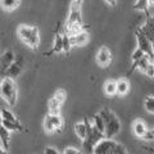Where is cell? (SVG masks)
<instances>
[{
	"instance_id": "1",
	"label": "cell",
	"mask_w": 154,
	"mask_h": 154,
	"mask_svg": "<svg viewBox=\"0 0 154 154\" xmlns=\"http://www.w3.org/2000/svg\"><path fill=\"white\" fill-rule=\"evenodd\" d=\"M17 36L23 44L32 50H36L40 45V32L35 26L19 25L17 28Z\"/></svg>"
},
{
	"instance_id": "2",
	"label": "cell",
	"mask_w": 154,
	"mask_h": 154,
	"mask_svg": "<svg viewBox=\"0 0 154 154\" xmlns=\"http://www.w3.org/2000/svg\"><path fill=\"white\" fill-rule=\"evenodd\" d=\"M0 94H2V99L8 105L14 107L17 104V98H18V88L14 79L12 77L4 76L0 84Z\"/></svg>"
},
{
	"instance_id": "3",
	"label": "cell",
	"mask_w": 154,
	"mask_h": 154,
	"mask_svg": "<svg viewBox=\"0 0 154 154\" xmlns=\"http://www.w3.org/2000/svg\"><path fill=\"white\" fill-rule=\"evenodd\" d=\"M84 122L86 123V126H88V136H86L85 140H82V149L85 150V153H94V149L95 146L98 145V143L100 140H103V139L105 137V134L100 132L98 128L94 127L93 125V121H89L88 117L84 118Z\"/></svg>"
},
{
	"instance_id": "4",
	"label": "cell",
	"mask_w": 154,
	"mask_h": 154,
	"mask_svg": "<svg viewBox=\"0 0 154 154\" xmlns=\"http://www.w3.org/2000/svg\"><path fill=\"white\" fill-rule=\"evenodd\" d=\"M94 153L95 154H126L127 150L122 144H118L113 139L104 137L95 146Z\"/></svg>"
},
{
	"instance_id": "5",
	"label": "cell",
	"mask_w": 154,
	"mask_h": 154,
	"mask_svg": "<svg viewBox=\"0 0 154 154\" xmlns=\"http://www.w3.org/2000/svg\"><path fill=\"white\" fill-rule=\"evenodd\" d=\"M100 114L103 116L105 121V137L113 139L116 135H118L119 130H121V122L117 118V116L107 108L100 110Z\"/></svg>"
},
{
	"instance_id": "6",
	"label": "cell",
	"mask_w": 154,
	"mask_h": 154,
	"mask_svg": "<svg viewBox=\"0 0 154 154\" xmlns=\"http://www.w3.org/2000/svg\"><path fill=\"white\" fill-rule=\"evenodd\" d=\"M63 126V119L60 114H51L48 113L44 119V131L46 134H51L55 131H59Z\"/></svg>"
},
{
	"instance_id": "7",
	"label": "cell",
	"mask_w": 154,
	"mask_h": 154,
	"mask_svg": "<svg viewBox=\"0 0 154 154\" xmlns=\"http://www.w3.org/2000/svg\"><path fill=\"white\" fill-rule=\"evenodd\" d=\"M135 36H136V40H137V46L141 48V49L146 53L148 55H150L152 59H154V54H153V45H152V41L145 33L143 32V30L140 27L135 31Z\"/></svg>"
},
{
	"instance_id": "8",
	"label": "cell",
	"mask_w": 154,
	"mask_h": 154,
	"mask_svg": "<svg viewBox=\"0 0 154 154\" xmlns=\"http://www.w3.org/2000/svg\"><path fill=\"white\" fill-rule=\"evenodd\" d=\"M76 22L82 23V16H81V3H79L77 0H73V2L71 3L69 14H68V18H67L66 26H69Z\"/></svg>"
},
{
	"instance_id": "9",
	"label": "cell",
	"mask_w": 154,
	"mask_h": 154,
	"mask_svg": "<svg viewBox=\"0 0 154 154\" xmlns=\"http://www.w3.org/2000/svg\"><path fill=\"white\" fill-rule=\"evenodd\" d=\"M22 71H23V59H22V57H17V59L14 60V63L9 67L8 69L4 71L3 75L7 76V77L16 79V77H18L22 73Z\"/></svg>"
},
{
	"instance_id": "10",
	"label": "cell",
	"mask_w": 154,
	"mask_h": 154,
	"mask_svg": "<svg viewBox=\"0 0 154 154\" xmlns=\"http://www.w3.org/2000/svg\"><path fill=\"white\" fill-rule=\"evenodd\" d=\"M96 62L103 68H105V67H108L110 64V62H112V53H110V50L107 46H102L99 49L98 54H96Z\"/></svg>"
},
{
	"instance_id": "11",
	"label": "cell",
	"mask_w": 154,
	"mask_h": 154,
	"mask_svg": "<svg viewBox=\"0 0 154 154\" xmlns=\"http://www.w3.org/2000/svg\"><path fill=\"white\" fill-rule=\"evenodd\" d=\"M150 59H152L150 55L145 54V55L141 58V59H139V60H136V62H132L131 68L127 71L126 76L128 77L130 75H132L136 69H139V71H141V72H144V73H145V71H146V68H148V66H149V63H150Z\"/></svg>"
},
{
	"instance_id": "12",
	"label": "cell",
	"mask_w": 154,
	"mask_h": 154,
	"mask_svg": "<svg viewBox=\"0 0 154 154\" xmlns=\"http://www.w3.org/2000/svg\"><path fill=\"white\" fill-rule=\"evenodd\" d=\"M69 38H71V44L73 48L84 46L88 44V41H89V33L84 30L79 33H75V35H69Z\"/></svg>"
},
{
	"instance_id": "13",
	"label": "cell",
	"mask_w": 154,
	"mask_h": 154,
	"mask_svg": "<svg viewBox=\"0 0 154 154\" xmlns=\"http://www.w3.org/2000/svg\"><path fill=\"white\" fill-rule=\"evenodd\" d=\"M16 54L12 51V50H7L2 54V59H0V64H2V72H4L5 69H8L11 67L14 60H16Z\"/></svg>"
},
{
	"instance_id": "14",
	"label": "cell",
	"mask_w": 154,
	"mask_h": 154,
	"mask_svg": "<svg viewBox=\"0 0 154 154\" xmlns=\"http://www.w3.org/2000/svg\"><path fill=\"white\" fill-rule=\"evenodd\" d=\"M59 53H63V35H60L59 32L55 33V38H54V44L50 51L45 53V57H49L51 54H59Z\"/></svg>"
},
{
	"instance_id": "15",
	"label": "cell",
	"mask_w": 154,
	"mask_h": 154,
	"mask_svg": "<svg viewBox=\"0 0 154 154\" xmlns=\"http://www.w3.org/2000/svg\"><path fill=\"white\" fill-rule=\"evenodd\" d=\"M0 141H2V149L4 150H8L9 149V141H11V131L5 127V126H0Z\"/></svg>"
},
{
	"instance_id": "16",
	"label": "cell",
	"mask_w": 154,
	"mask_h": 154,
	"mask_svg": "<svg viewBox=\"0 0 154 154\" xmlns=\"http://www.w3.org/2000/svg\"><path fill=\"white\" fill-rule=\"evenodd\" d=\"M132 131H134V134H135V136L136 137L143 139L144 135L148 132V128H146L145 123H144L141 119H136V121L132 123Z\"/></svg>"
},
{
	"instance_id": "17",
	"label": "cell",
	"mask_w": 154,
	"mask_h": 154,
	"mask_svg": "<svg viewBox=\"0 0 154 154\" xmlns=\"http://www.w3.org/2000/svg\"><path fill=\"white\" fill-rule=\"evenodd\" d=\"M0 4H2V8L7 12H13L19 7L21 4V0H0Z\"/></svg>"
},
{
	"instance_id": "18",
	"label": "cell",
	"mask_w": 154,
	"mask_h": 154,
	"mask_svg": "<svg viewBox=\"0 0 154 154\" xmlns=\"http://www.w3.org/2000/svg\"><path fill=\"white\" fill-rule=\"evenodd\" d=\"M104 93L108 96H113L117 94V81L108 80L104 82Z\"/></svg>"
},
{
	"instance_id": "19",
	"label": "cell",
	"mask_w": 154,
	"mask_h": 154,
	"mask_svg": "<svg viewBox=\"0 0 154 154\" xmlns=\"http://www.w3.org/2000/svg\"><path fill=\"white\" fill-rule=\"evenodd\" d=\"M75 132H76L77 136L81 139V140H85L86 136H88V132H89L86 123H85V122H79V123H76V125H75Z\"/></svg>"
},
{
	"instance_id": "20",
	"label": "cell",
	"mask_w": 154,
	"mask_h": 154,
	"mask_svg": "<svg viewBox=\"0 0 154 154\" xmlns=\"http://www.w3.org/2000/svg\"><path fill=\"white\" fill-rule=\"evenodd\" d=\"M93 125H94V127L98 128L100 132L105 134V121H104L103 116L100 113L93 116Z\"/></svg>"
},
{
	"instance_id": "21",
	"label": "cell",
	"mask_w": 154,
	"mask_h": 154,
	"mask_svg": "<svg viewBox=\"0 0 154 154\" xmlns=\"http://www.w3.org/2000/svg\"><path fill=\"white\" fill-rule=\"evenodd\" d=\"M60 107H62V103H59L58 100L51 96L48 102V108H49V112L48 113H51V114H59L60 113Z\"/></svg>"
},
{
	"instance_id": "22",
	"label": "cell",
	"mask_w": 154,
	"mask_h": 154,
	"mask_svg": "<svg viewBox=\"0 0 154 154\" xmlns=\"http://www.w3.org/2000/svg\"><path fill=\"white\" fill-rule=\"evenodd\" d=\"M2 125L5 126L9 131H25V127L22 126L21 122H12L8 119H2Z\"/></svg>"
},
{
	"instance_id": "23",
	"label": "cell",
	"mask_w": 154,
	"mask_h": 154,
	"mask_svg": "<svg viewBox=\"0 0 154 154\" xmlns=\"http://www.w3.org/2000/svg\"><path fill=\"white\" fill-rule=\"evenodd\" d=\"M130 90V84L127 80H118L117 81V94L118 95H126Z\"/></svg>"
},
{
	"instance_id": "24",
	"label": "cell",
	"mask_w": 154,
	"mask_h": 154,
	"mask_svg": "<svg viewBox=\"0 0 154 154\" xmlns=\"http://www.w3.org/2000/svg\"><path fill=\"white\" fill-rule=\"evenodd\" d=\"M149 0H136L134 4V9L135 11H143L145 12L146 17H149L150 14H149Z\"/></svg>"
},
{
	"instance_id": "25",
	"label": "cell",
	"mask_w": 154,
	"mask_h": 154,
	"mask_svg": "<svg viewBox=\"0 0 154 154\" xmlns=\"http://www.w3.org/2000/svg\"><path fill=\"white\" fill-rule=\"evenodd\" d=\"M0 114H2V119H8V121H12V122H19L16 116L4 107H2V109H0Z\"/></svg>"
},
{
	"instance_id": "26",
	"label": "cell",
	"mask_w": 154,
	"mask_h": 154,
	"mask_svg": "<svg viewBox=\"0 0 154 154\" xmlns=\"http://www.w3.org/2000/svg\"><path fill=\"white\" fill-rule=\"evenodd\" d=\"M72 44H71V38H69V35L67 32H64L63 33V53H68L71 51V49H72Z\"/></svg>"
},
{
	"instance_id": "27",
	"label": "cell",
	"mask_w": 154,
	"mask_h": 154,
	"mask_svg": "<svg viewBox=\"0 0 154 154\" xmlns=\"http://www.w3.org/2000/svg\"><path fill=\"white\" fill-rule=\"evenodd\" d=\"M144 107H145L146 112L154 114V96H146L145 102H144Z\"/></svg>"
},
{
	"instance_id": "28",
	"label": "cell",
	"mask_w": 154,
	"mask_h": 154,
	"mask_svg": "<svg viewBox=\"0 0 154 154\" xmlns=\"http://www.w3.org/2000/svg\"><path fill=\"white\" fill-rule=\"evenodd\" d=\"M54 98L58 100L59 103H62L63 104L64 102H66V99H67V93H66V90H63V89H59V90H57L55 93H54Z\"/></svg>"
},
{
	"instance_id": "29",
	"label": "cell",
	"mask_w": 154,
	"mask_h": 154,
	"mask_svg": "<svg viewBox=\"0 0 154 154\" xmlns=\"http://www.w3.org/2000/svg\"><path fill=\"white\" fill-rule=\"evenodd\" d=\"M145 54H146V53L144 51V50L141 49V48H139V46H137V49L135 50V51L132 53V55H131L132 62H136V60H139V59H141V58H143L144 55H145Z\"/></svg>"
},
{
	"instance_id": "30",
	"label": "cell",
	"mask_w": 154,
	"mask_h": 154,
	"mask_svg": "<svg viewBox=\"0 0 154 154\" xmlns=\"http://www.w3.org/2000/svg\"><path fill=\"white\" fill-rule=\"evenodd\" d=\"M80 150L77 148H73V146H67L64 148V150H63V154H79Z\"/></svg>"
},
{
	"instance_id": "31",
	"label": "cell",
	"mask_w": 154,
	"mask_h": 154,
	"mask_svg": "<svg viewBox=\"0 0 154 154\" xmlns=\"http://www.w3.org/2000/svg\"><path fill=\"white\" fill-rule=\"evenodd\" d=\"M145 75L149 76V77H152V79H154V64H153V62H150L148 66V68L145 71Z\"/></svg>"
},
{
	"instance_id": "32",
	"label": "cell",
	"mask_w": 154,
	"mask_h": 154,
	"mask_svg": "<svg viewBox=\"0 0 154 154\" xmlns=\"http://www.w3.org/2000/svg\"><path fill=\"white\" fill-rule=\"evenodd\" d=\"M44 153L45 154H59V152H58L55 148H51V146H46Z\"/></svg>"
},
{
	"instance_id": "33",
	"label": "cell",
	"mask_w": 154,
	"mask_h": 154,
	"mask_svg": "<svg viewBox=\"0 0 154 154\" xmlns=\"http://www.w3.org/2000/svg\"><path fill=\"white\" fill-rule=\"evenodd\" d=\"M105 3L108 4L110 7H116L117 5V0H105Z\"/></svg>"
},
{
	"instance_id": "34",
	"label": "cell",
	"mask_w": 154,
	"mask_h": 154,
	"mask_svg": "<svg viewBox=\"0 0 154 154\" xmlns=\"http://www.w3.org/2000/svg\"><path fill=\"white\" fill-rule=\"evenodd\" d=\"M149 5H154V0H149Z\"/></svg>"
},
{
	"instance_id": "35",
	"label": "cell",
	"mask_w": 154,
	"mask_h": 154,
	"mask_svg": "<svg viewBox=\"0 0 154 154\" xmlns=\"http://www.w3.org/2000/svg\"><path fill=\"white\" fill-rule=\"evenodd\" d=\"M152 45H153V54H154V40L152 41Z\"/></svg>"
},
{
	"instance_id": "36",
	"label": "cell",
	"mask_w": 154,
	"mask_h": 154,
	"mask_svg": "<svg viewBox=\"0 0 154 154\" xmlns=\"http://www.w3.org/2000/svg\"><path fill=\"white\" fill-rule=\"evenodd\" d=\"M77 2H79V3H81V4H82V0H77Z\"/></svg>"
},
{
	"instance_id": "37",
	"label": "cell",
	"mask_w": 154,
	"mask_h": 154,
	"mask_svg": "<svg viewBox=\"0 0 154 154\" xmlns=\"http://www.w3.org/2000/svg\"><path fill=\"white\" fill-rule=\"evenodd\" d=\"M153 64H154V59H153Z\"/></svg>"
},
{
	"instance_id": "38",
	"label": "cell",
	"mask_w": 154,
	"mask_h": 154,
	"mask_svg": "<svg viewBox=\"0 0 154 154\" xmlns=\"http://www.w3.org/2000/svg\"><path fill=\"white\" fill-rule=\"evenodd\" d=\"M153 131H154V130H153Z\"/></svg>"
}]
</instances>
